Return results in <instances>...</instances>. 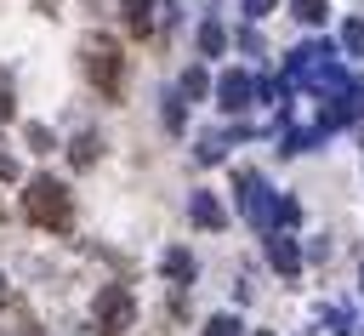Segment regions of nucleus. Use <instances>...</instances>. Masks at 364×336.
<instances>
[{
  "instance_id": "f257e3e1",
  "label": "nucleus",
  "mask_w": 364,
  "mask_h": 336,
  "mask_svg": "<svg viewBox=\"0 0 364 336\" xmlns=\"http://www.w3.org/2000/svg\"><path fill=\"white\" fill-rule=\"evenodd\" d=\"M23 216H28L34 228L63 233V228H74V199H68V188H63L57 177H34L28 194H23Z\"/></svg>"
},
{
  "instance_id": "f03ea898",
  "label": "nucleus",
  "mask_w": 364,
  "mask_h": 336,
  "mask_svg": "<svg viewBox=\"0 0 364 336\" xmlns=\"http://www.w3.org/2000/svg\"><path fill=\"white\" fill-rule=\"evenodd\" d=\"M80 57H85V74H91V85H97L102 97H119V85H125V63H119V46H114L108 34H85Z\"/></svg>"
},
{
  "instance_id": "7ed1b4c3",
  "label": "nucleus",
  "mask_w": 364,
  "mask_h": 336,
  "mask_svg": "<svg viewBox=\"0 0 364 336\" xmlns=\"http://www.w3.org/2000/svg\"><path fill=\"white\" fill-rule=\"evenodd\" d=\"M91 319H97V330H102V336L131 330V319H136L131 290H125V285H102V290H97V302H91Z\"/></svg>"
},
{
  "instance_id": "20e7f679",
  "label": "nucleus",
  "mask_w": 364,
  "mask_h": 336,
  "mask_svg": "<svg viewBox=\"0 0 364 336\" xmlns=\"http://www.w3.org/2000/svg\"><path fill=\"white\" fill-rule=\"evenodd\" d=\"M239 199H245V216H250V222H267L273 205H267V188H262L256 171H239Z\"/></svg>"
},
{
  "instance_id": "39448f33",
  "label": "nucleus",
  "mask_w": 364,
  "mask_h": 336,
  "mask_svg": "<svg viewBox=\"0 0 364 336\" xmlns=\"http://www.w3.org/2000/svg\"><path fill=\"white\" fill-rule=\"evenodd\" d=\"M154 11H171L165 0H125V23H131V34H148L154 28Z\"/></svg>"
},
{
  "instance_id": "423d86ee",
  "label": "nucleus",
  "mask_w": 364,
  "mask_h": 336,
  "mask_svg": "<svg viewBox=\"0 0 364 336\" xmlns=\"http://www.w3.org/2000/svg\"><path fill=\"white\" fill-rule=\"evenodd\" d=\"M216 91H222V108H245L256 85H250V74H222V85H216Z\"/></svg>"
},
{
  "instance_id": "0eeeda50",
  "label": "nucleus",
  "mask_w": 364,
  "mask_h": 336,
  "mask_svg": "<svg viewBox=\"0 0 364 336\" xmlns=\"http://www.w3.org/2000/svg\"><path fill=\"white\" fill-rule=\"evenodd\" d=\"M188 211H193V222H199V228H222V222H228V211H222L210 194H193V199H188Z\"/></svg>"
},
{
  "instance_id": "6e6552de",
  "label": "nucleus",
  "mask_w": 364,
  "mask_h": 336,
  "mask_svg": "<svg viewBox=\"0 0 364 336\" xmlns=\"http://www.w3.org/2000/svg\"><path fill=\"white\" fill-rule=\"evenodd\" d=\"M267 256H273L279 273H296V268H301V251H296L290 239H267Z\"/></svg>"
},
{
  "instance_id": "1a4fd4ad",
  "label": "nucleus",
  "mask_w": 364,
  "mask_h": 336,
  "mask_svg": "<svg viewBox=\"0 0 364 336\" xmlns=\"http://www.w3.org/2000/svg\"><path fill=\"white\" fill-rule=\"evenodd\" d=\"M165 273H171L176 285H188V279H193V256H188V251H165Z\"/></svg>"
},
{
  "instance_id": "9d476101",
  "label": "nucleus",
  "mask_w": 364,
  "mask_h": 336,
  "mask_svg": "<svg viewBox=\"0 0 364 336\" xmlns=\"http://www.w3.org/2000/svg\"><path fill=\"white\" fill-rule=\"evenodd\" d=\"M68 154H74V165H91V159H97V154H102V142H97V137H91V131H85V137H80V142H74V148H68Z\"/></svg>"
},
{
  "instance_id": "9b49d317",
  "label": "nucleus",
  "mask_w": 364,
  "mask_h": 336,
  "mask_svg": "<svg viewBox=\"0 0 364 336\" xmlns=\"http://www.w3.org/2000/svg\"><path fill=\"white\" fill-rule=\"evenodd\" d=\"M301 23H324V0H290Z\"/></svg>"
},
{
  "instance_id": "f8f14e48",
  "label": "nucleus",
  "mask_w": 364,
  "mask_h": 336,
  "mask_svg": "<svg viewBox=\"0 0 364 336\" xmlns=\"http://www.w3.org/2000/svg\"><path fill=\"white\" fill-rule=\"evenodd\" d=\"M205 336H239V319H233V313H216V319L205 325Z\"/></svg>"
},
{
  "instance_id": "ddd939ff",
  "label": "nucleus",
  "mask_w": 364,
  "mask_h": 336,
  "mask_svg": "<svg viewBox=\"0 0 364 336\" xmlns=\"http://www.w3.org/2000/svg\"><path fill=\"white\" fill-rule=\"evenodd\" d=\"M199 46H205V57H216V51H222V28L205 23V28H199Z\"/></svg>"
},
{
  "instance_id": "4468645a",
  "label": "nucleus",
  "mask_w": 364,
  "mask_h": 336,
  "mask_svg": "<svg viewBox=\"0 0 364 336\" xmlns=\"http://www.w3.org/2000/svg\"><path fill=\"white\" fill-rule=\"evenodd\" d=\"M182 91H188V97H199V91H205V74H199V68H188V80H182Z\"/></svg>"
},
{
  "instance_id": "2eb2a0df",
  "label": "nucleus",
  "mask_w": 364,
  "mask_h": 336,
  "mask_svg": "<svg viewBox=\"0 0 364 336\" xmlns=\"http://www.w3.org/2000/svg\"><path fill=\"white\" fill-rule=\"evenodd\" d=\"M28 142H34L40 154H46V148H51V131H46V125H28Z\"/></svg>"
},
{
  "instance_id": "dca6fc26",
  "label": "nucleus",
  "mask_w": 364,
  "mask_h": 336,
  "mask_svg": "<svg viewBox=\"0 0 364 336\" xmlns=\"http://www.w3.org/2000/svg\"><path fill=\"white\" fill-rule=\"evenodd\" d=\"M11 177H17V159H11L6 148H0V182H11Z\"/></svg>"
},
{
  "instance_id": "f3484780",
  "label": "nucleus",
  "mask_w": 364,
  "mask_h": 336,
  "mask_svg": "<svg viewBox=\"0 0 364 336\" xmlns=\"http://www.w3.org/2000/svg\"><path fill=\"white\" fill-rule=\"evenodd\" d=\"M6 114H11V85L0 80V120H6Z\"/></svg>"
},
{
  "instance_id": "a211bd4d",
  "label": "nucleus",
  "mask_w": 364,
  "mask_h": 336,
  "mask_svg": "<svg viewBox=\"0 0 364 336\" xmlns=\"http://www.w3.org/2000/svg\"><path fill=\"white\" fill-rule=\"evenodd\" d=\"M267 6H273V0H250V11H267Z\"/></svg>"
},
{
  "instance_id": "6ab92c4d",
  "label": "nucleus",
  "mask_w": 364,
  "mask_h": 336,
  "mask_svg": "<svg viewBox=\"0 0 364 336\" xmlns=\"http://www.w3.org/2000/svg\"><path fill=\"white\" fill-rule=\"evenodd\" d=\"M6 296H11V290H6V273H0V308H6Z\"/></svg>"
},
{
  "instance_id": "aec40b11",
  "label": "nucleus",
  "mask_w": 364,
  "mask_h": 336,
  "mask_svg": "<svg viewBox=\"0 0 364 336\" xmlns=\"http://www.w3.org/2000/svg\"><path fill=\"white\" fill-rule=\"evenodd\" d=\"M256 336H267V330H256Z\"/></svg>"
}]
</instances>
